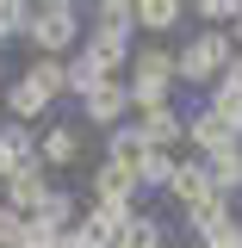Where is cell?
Instances as JSON below:
<instances>
[{
    "instance_id": "cell-1",
    "label": "cell",
    "mask_w": 242,
    "mask_h": 248,
    "mask_svg": "<svg viewBox=\"0 0 242 248\" xmlns=\"http://www.w3.org/2000/svg\"><path fill=\"white\" fill-rule=\"evenodd\" d=\"M81 37H87V6H75V0H44V6H31L25 44L37 50V56L68 62L75 50H81Z\"/></svg>"
},
{
    "instance_id": "cell-2",
    "label": "cell",
    "mask_w": 242,
    "mask_h": 248,
    "mask_svg": "<svg viewBox=\"0 0 242 248\" xmlns=\"http://www.w3.org/2000/svg\"><path fill=\"white\" fill-rule=\"evenodd\" d=\"M236 62V44H230V31H193L180 50H174V81L186 87H205L211 93L224 81V68Z\"/></svg>"
},
{
    "instance_id": "cell-3",
    "label": "cell",
    "mask_w": 242,
    "mask_h": 248,
    "mask_svg": "<svg viewBox=\"0 0 242 248\" xmlns=\"http://www.w3.org/2000/svg\"><path fill=\"white\" fill-rule=\"evenodd\" d=\"M124 87H130V112H155V106H174V50H161V44H143L137 56H130V75H124Z\"/></svg>"
},
{
    "instance_id": "cell-4",
    "label": "cell",
    "mask_w": 242,
    "mask_h": 248,
    "mask_svg": "<svg viewBox=\"0 0 242 248\" xmlns=\"http://www.w3.org/2000/svg\"><path fill=\"white\" fill-rule=\"evenodd\" d=\"M50 192H56V180H50V168L37 161V168H19L13 180L0 186V205H6L13 217H25V223H31V217L44 211V199H50Z\"/></svg>"
},
{
    "instance_id": "cell-5",
    "label": "cell",
    "mask_w": 242,
    "mask_h": 248,
    "mask_svg": "<svg viewBox=\"0 0 242 248\" xmlns=\"http://www.w3.org/2000/svg\"><path fill=\"white\" fill-rule=\"evenodd\" d=\"M37 161H44L50 174L81 168V161H87V130H81V124H44V130H37Z\"/></svg>"
},
{
    "instance_id": "cell-6",
    "label": "cell",
    "mask_w": 242,
    "mask_h": 248,
    "mask_svg": "<svg viewBox=\"0 0 242 248\" xmlns=\"http://www.w3.org/2000/svg\"><path fill=\"white\" fill-rule=\"evenodd\" d=\"M186 143H193V155L205 161V155H224V149H242V130L224 112H211V106H199L193 118H186Z\"/></svg>"
},
{
    "instance_id": "cell-7",
    "label": "cell",
    "mask_w": 242,
    "mask_h": 248,
    "mask_svg": "<svg viewBox=\"0 0 242 248\" xmlns=\"http://www.w3.org/2000/svg\"><path fill=\"white\" fill-rule=\"evenodd\" d=\"M124 112H130V87H124V75H112V81H99V87L81 99V118L93 124V130H118Z\"/></svg>"
},
{
    "instance_id": "cell-8",
    "label": "cell",
    "mask_w": 242,
    "mask_h": 248,
    "mask_svg": "<svg viewBox=\"0 0 242 248\" xmlns=\"http://www.w3.org/2000/svg\"><path fill=\"white\" fill-rule=\"evenodd\" d=\"M130 211H137V205H130ZM130 211H124V205H93V211H81L75 230H68L75 248H118V230H124Z\"/></svg>"
},
{
    "instance_id": "cell-9",
    "label": "cell",
    "mask_w": 242,
    "mask_h": 248,
    "mask_svg": "<svg viewBox=\"0 0 242 248\" xmlns=\"http://www.w3.org/2000/svg\"><path fill=\"white\" fill-rule=\"evenodd\" d=\"M19 168H37V130L31 124H0V186L13 180Z\"/></svg>"
},
{
    "instance_id": "cell-10",
    "label": "cell",
    "mask_w": 242,
    "mask_h": 248,
    "mask_svg": "<svg viewBox=\"0 0 242 248\" xmlns=\"http://www.w3.org/2000/svg\"><path fill=\"white\" fill-rule=\"evenodd\" d=\"M87 192H93V205H137V174L130 168H118V161H93V180H87Z\"/></svg>"
},
{
    "instance_id": "cell-11",
    "label": "cell",
    "mask_w": 242,
    "mask_h": 248,
    "mask_svg": "<svg viewBox=\"0 0 242 248\" xmlns=\"http://www.w3.org/2000/svg\"><path fill=\"white\" fill-rule=\"evenodd\" d=\"M0 106H6V118H13V124H31V130H37V124H44L50 112H56V106H50L44 93L31 87L25 75H13V81L0 87Z\"/></svg>"
},
{
    "instance_id": "cell-12",
    "label": "cell",
    "mask_w": 242,
    "mask_h": 248,
    "mask_svg": "<svg viewBox=\"0 0 242 248\" xmlns=\"http://www.w3.org/2000/svg\"><path fill=\"white\" fill-rule=\"evenodd\" d=\"M180 223H186V236H193V248H205V242H217L236 217H230V199H217V192H211V199H199L193 211H180Z\"/></svg>"
},
{
    "instance_id": "cell-13",
    "label": "cell",
    "mask_w": 242,
    "mask_h": 248,
    "mask_svg": "<svg viewBox=\"0 0 242 248\" xmlns=\"http://www.w3.org/2000/svg\"><path fill=\"white\" fill-rule=\"evenodd\" d=\"M137 130L149 137V149H180L186 143V112H174V106H155V112H137Z\"/></svg>"
},
{
    "instance_id": "cell-14",
    "label": "cell",
    "mask_w": 242,
    "mask_h": 248,
    "mask_svg": "<svg viewBox=\"0 0 242 248\" xmlns=\"http://www.w3.org/2000/svg\"><path fill=\"white\" fill-rule=\"evenodd\" d=\"M168 199H174V211H193L199 199H211V180H205V161H199V155H193V161H174Z\"/></svg>"
},
{
    "instance_id": "cell-15",
    "label": "cell",
    "mask_w": 242,
    "mask_h": 248,
    "mask_svg": "<svg viewBox=\"0 0 242 248\" xmlns=\"http://www.w3.org/2000/svg\"><path fill=\"white\" fill-rule=\"evenodd\" d=\"M149 155V137L137 130V124H118V130H106V155L99 161H118V168H130L137 174V161Z\"/></svg>"
},
{
    "instance_id": "cell-16",
    "label": "cell",
    "mask_w": 242,
    "mask_h": 248,
    "mask_svg": "<svg viewBox=\"0 0 242 248\" xmlns=\"http://www.w3.org/2000/svg\"><path fill=\"white\" fill-rule=\"evenodd\" d=\"M25 81L44 93L50 106H56L62 93H68V62H56V56H31V62H25Z\"/></svg>"
},
{
    "instance_id": "cell-17",
    "label": "cell",
    "mask_w": 242,
    "mask_h": 248,
    "mask_svg": "<svg viewBox=\"0 0 242 248\" xmlns=\"http://www.w3.org/2000/svg\"><path fill=\"white\" fill-rule=\"evenodd\" d=\"M118 248H168V223L149 217V211H130L124 230H118Z\"/></svg>"
},
{
    "instance_id": "cell-18",
    "label": "cell",
    "mask_w": 242,
    "mask_h": 248,
    "mask_svg": "<svg viewBox=\"0 0 242 248\" xmlns=\"http://www.w3.org/2000/svg\"><path fill=\"white\" fill-rule=\"evenodd\" d=\"M205 180H211V192H217V199H236V192H242V149L205 155Z\"/></svg>"
},
{
    "instance_id": "cell-19",
    "label": "cell",
    "mask_w": 242,
    "mask_h": 248,
    "mask_svg": "<svg viewBox=\"0 0 242 248\" xmlns=\"http://www.w3.org/2000/svg\"><path fill=\"white\" fill-rule=\"evenodd\" d=\"M87 13H93L87 31H106V37H130V31H137V6H130V0H99Z\"/></svg>"
},
{
    "instance_id": "cell-20",
    "label": "cell",
    "mask_w": 242,
    "mask_h": 248,
    "mask_svg": "<svg viewBox=\"0 0 242 248\" xmlns=\"http://www.w3.org/2000/svg\"><path fill=\"white\" fill-rule=\"evenodd\" d=\"M186 19L180 0H137V31H149V37H161V31H174Z\"/></svg>"
},
{
    "instance_id": "cell-21",
    "label": "cell",
    "mask_w": 242,
    "mask_h": 248,
    "mask_svg": "<svg viewBox=\"0 0 242 248\" xmlns=\"http://www.w3.org/2000/svg\"><path fill=\"white\" fill-rule=\"evenodd\" d=\"M99 81H112V75H106V68H99L87 50H75V56H68V93H75V99H87Z\"/></svg>"
},
{
    "instance_id": "cell-22",
    "label": "cell",
    "mask_w": 242,
    "mask_h": 248,
    "mask_svg": "<svg viewBox=\"0 0 242 248\" xmlns=\"http://www.w3.org/2000/svg\"><path fill=\"white\" fill-rule=\"evenodd\" d=\"M174 161H180V155L149 149L143 161H137V192H143V186H161V192H168V180H174Z\"/></svg>"
},
{
    "instance_id": "cell-23",
    "label": "cell",
    "mask_w": 242,
    "mask_h": 248,
    "mask_svg": "<svg viewBox=\"0 0 242 248\" xmlns=\"http://www.w3.org/2000/svg\"><path fill=\"white\" fill-rule=\"evenodd\" d=\"M205 106H211V112H224V118H230V124L242 130V93L230 87V81H217V87L205 93Z\"/></svg>"
},
{
    "instance_id": "cell-24",
    "label": "cell",
    "mask_w": 242,
    "mask_h": 248,
    "mask_svg": "<svg viewBox=\"0 0 242 248\" xmlns=\"http://www.w3.org/2000/svg\"><path fill=\"white\" fill-rule=\"evenodd\" d=\"M25 25H31L25 0H0V44H6V37H25Z\"/></svg>"
},
{
    "instance_id": "cell-25",
    "label": "cell",
    "mask_w": 242,
    "mask_h": 248,
    "mask_svg": "<svg viewBox=\"0 0 242 248\" xmlns=\"http://www.w3.org/2000/svg\"><path fill=\"white\" fill-rule=\"evenodd\" d=\"M230 44H236V56H242V13H236V25H230Z\"/></svg>"
},
{
    "instance_id": "cell-26",
    "label": "cell",
    "mask_w": 242,
    "mask_h": 248,
    "mask_svg": "<svg viewBox=\"0 0 242 248\" xmlns=\"http://www.w3.org/2000/svg\"><path fill=\"white\" fill-rule=\"evenodd\" d=\"M44 248H75V236H56V242H44Z\"/></svg>"
},
{
    "instance_id": "cell-27",
    "label": "cell",
    "mask_w": 242,
    "mask_h": 248,
    "mask_svg": "<svg viewBox=\"0 0 242 248\" xmlns=\"http://www.w3.org/2000/svg\"><path fill=\"white\" fill-rule=\"evenodd\" d=\"M0 87H6V68H0Z\"/></svg>"
}]
</instances>
